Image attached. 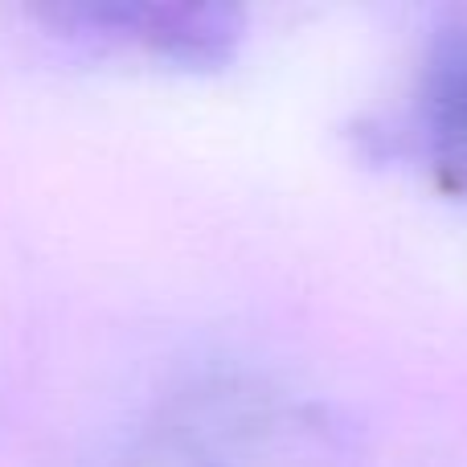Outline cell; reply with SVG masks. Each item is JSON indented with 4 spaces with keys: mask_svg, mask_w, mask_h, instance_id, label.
<instances>
[{
    "mask_svg": "<svg viewBox=\"0 0 467 467\" xmlns=\"http://www.w3.org/2000/svg\"><path fill=\"white\" fill-rule=\"evenodd\" d=\"M340 439L312 402L222 373L164 398L123 467H332Z\"/></svg>",
    "mask_w": 467,
    "mask_h": 467,
    "instance_id": "cell-1",
    "label": "cell"
},
{
    "mask_svg": "<svg viewBox=\"0 0 467 467\" xmlns=\"http://www.w3.org/2000/svg\"><path fill=\"white\" fill-rule=\"evenodd\" d=\"M419 128L435 169L467 193V33H447L431 54Z\"/></svg>",
    "mask_w": 467,
    "mask_h": 467,
    "instance_id": "cell-2",
    "label": "cell"
}]
</instances>
